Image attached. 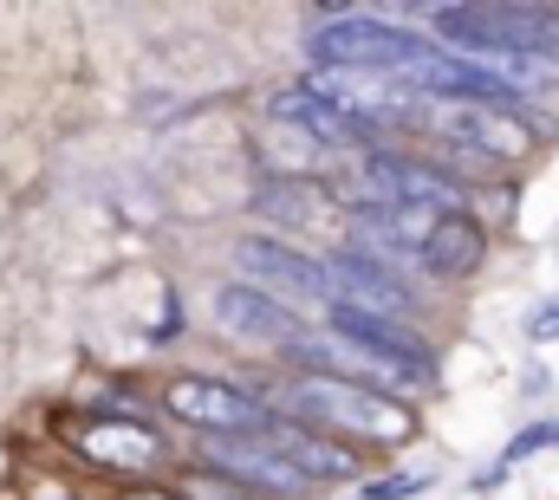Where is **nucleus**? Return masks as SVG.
Segmentation results:
<instances>
[{"mask_svg": "<svg viewBox=\"0 0 559 500\" xmlns=\"http://www.w3.org/2000/svg\"><path fill=\"white\" fill-rule=\"evenodd\" d=\"M267 409L293 416V422H312L365 455H397L423 436V409L391 396V390H371V383H352V377H332V371H286L274 365L267 377H254Z\"/></svg>", "mask_w": 559, "mask_h": 500, "instance_id": "1", "label": "nucleus"}, {"mask_svg": "<svg viewBox=\"0 0 559 500\" xmlns=\"http://www.w3.org/2000/svg\"><path fill=\"white\" fill-rule=\"evenodd\" d=\"M442 46L391 20L384 7H306V72H384V79H417L436 66Z\"/></svg>", "mask_w": 559, "mask_h": 500, "instance_id": "2", "label": "nucleus"}, {"mask_svg": "<svg viewBox=\"0 0 559 500\" xmlns=\"http://www.w3.org/2000/svg\"><path fill=\"white\" fill-rule=\"evenodd\" d=\"M52 436H59V449H66L85 475H98L111 495L156 488V481H169V475L182 468V462H169L176 449H169V429H163L156 416H111V409L72 403V409L52 416Z\"/></svg>", "mask_w": 559, "mask_h": 500, "instance_id": "3", "label": "nucleus"}, {"mask_svg": "<svg viewBox=\"0 0 559 500\" xmlns=\"http://www.w3.org/2000/svg\"><path fill=\"white\" fill-rule=\"evenodd\" d=\"M267 396L254 377H209L176 371L156 383V422L182 429L189 442H222V436H261L267 429Z\"/></svg>", "mask_w": 559, "mask_h": 500, "instance_id": "4", "label": "nucleus"}, {"mask_svg": "<svg viewBox=\"0 0 559 500\" xmlns=\"http://www.w3.org/2000/svg\"><path fill=\"white\" fill-rule=\"evenodd\" d=\"M235 279L274 293L280 306H293L306 325H325V312H332L325 253L299 248V241H280L274 228H248V235L235 241Z\"/></svg>", "mask_w": 559, "mask_h": 500, "instance_id": "5", "label": "nucleus"}, {"mask_svg": "<svg viewBox=\"0 0 559 500\" xmlns=\"http://www.w3.org/2000/svg\"><path fill=\"white\" fill-rule=\"evenodd\" d=\"M325 279H332V306H358V312H384V319H404L429 332V279L417 266H397V260H371V253L332 248L325 253Z\"/></svg>", "mask_w": 559, "mask_h": 500, "instance_id": "6", "label": "nucleus"}, {"mask_svg": "<svg viewBox=\"0 0 559 500\" xmlns=\"http://www.w3.org/2000/svg\"><path fill=\"white\" fill-rule=\"evenodd\" d=\"M261 436L306 475V488L319 500L325 495H358V488L378 475V455H365V449H352V442H338V436H325V429H312V422H293V416H280V409L267 416Z\"/></svg>", "mask_w": 559, "mask_h": 500, "instance_id": "7", "label": "nucleus"}, {"mask_svg": "<svg viewBox=\"0 0 559 500\" xmlns=\"http://www.w3.org/2000/svg\"><path fill=\"white\" fill-rule=\"evenodd\" d=\"M209 325H215L222 338L254 345V352H274V358H286V345L306 332V319H299L293 306H280L274 293H261V286L235 279V273L209 286Z\"/></svg>", "mask_w": 559, "mask_h": 500, "instance_id": "8", "label": "nucleus"}, {"mask_svg": "<svg viewBox=\"0 0 559 500\" xmlns=\"http://www.w3.org/2000/svg\"><path fill=\"white\" fill-rule=\"evenodd\" d=\"M189 462L215 468L222 481L248 488L254 500H319L312 488H306V475L280 455L267 436H222V442H195V455H189Z\"/></svg>", "mask_w": 559, "mask_h": 500, "instance_id": "9", "label": "nucleus"}, {"mask_svg": "<svg viewBox=\"0 0 559 500\" xmlns=\"http://www.w3.org/2000/svg\"><path fill=\"white\" fill-rule=\"evenodd\" d=\"M488 260H495V228L481 215H442L417 248V273L429 286H468L488 273Z\"/></svg>", "mask_w": 559, "mask_h": 500, "instance_id": "10", "label": "nucleus"}, {"mask_svg": "<svg viewBox=\"0 0 559 500\" xmlns=\"http://www.w3.org/2000/svg\"><path fill=\"white\" fill-rule=\"evenodd\" d=\"M169 495H176V500H254L248 488L222 481V475H215V468H202V462H182V468L169 475Z\"/></svg>", "mask_w": 559, "mask_h": 500, "instance_id": "11", "label": "nucleus"}, {"mask_svg": "<svg viewBox=\"0 0 559 500\" xmlns=\"http://www.w3.org/2000/svg\"><path fill=\"white\" fill-rule=\"evenodd\" d=\"M429 488H436V475L417 468V475H371L358 495H345V500H417V495H429Z\"/></svg>", "mask_w": 559, "mask_h": 500, "instance_id": "12", "label": "nucleus"}, {"mask_svg": "<svg viewBox=\"0 0 559 500\" xmlns=\"http://www.w3.org/2000/svg\"><path fill=\"white\" fill-rule=\"evenodd\" d=\"M521 338H527V345H559V293L534 299V312L521 319Z\"/></svg>", "mask_w": 559, "mask_h": 500, "instance_id": "13", "label": "nucleus"}, {"mask_svg": "<svg viewBox=\"0 0 559 500\" xmlns=\"http://www.w3.org/2000/svg\"><path fill=\"white\" fill-rule=\"evenodd\" d=\"M508 475H514V468L488 462V468H475V475H468V495H501V488H508Z\"/></svg>", "mask_w": 559, "mask_h": 500, "instance_id": "14", "label": "nucleus"}, {"mask_svg": "<svg viewBox=\"0 0 559 500\" xmlns=\"http://www.w3.org/2000/svg\"><path fill=\"white\" fill-rule=\"evenodd\" d=\"M521 390H527V396H547V390H554V371H547V365H527Z\"/></svg>", "mask_w": 559, "mask_h": 500, "instance_id": "15", "label": "nucleus"}, {"mask_svg": "<svg viewBox=\"0 0 559 500\" xmlns=\"http://www.w3.org/2000/svg\"><path fill=\"white\" fill-rule=\"evenodd\" d=\"M111 500H176V495H169V481H156V488H131V495H111Z\"/></svg>", "mask_w": 559, "mask_h": 500, "instance_id": "16", "label": "nucleus"}, {"mask_svg": "<svg viewBox=\"0 0 559 500\" xmlns=\"http://www.w3.org/2000/svg\"><path fill=\"white\" fill-rule=\"evenodd\" d=\"M46 500H92L85 488H59V495H46Z\"/></svg>", "mask_w": 559, "mask_h": 500, "instance_id": "17", "label": "nucleus"}, {"mask_svg": "<svg viewBox=\"0 0 559 500\" xmlns=\"http://www.w3.org/2000/svg\"><path fill=\"white\" fill-rule=\"evenodd\" d=\"M0 500H26V495H20V488H0Z\"/></svg>", "mask_w": 559, "mask_h": 500, "instance_id": "18", "label": "nucleus"}]
</instances>
